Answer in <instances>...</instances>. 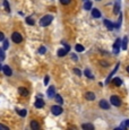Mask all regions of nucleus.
<instances>
[{
	"label": "nucleus",
	"instance_id": "f257e3e1",
	"mask_svg": "<svg viewBox=\"0 0 129 130\" xmlns=\"http://www.w3.org/2000/svg\"><path fill=\"white\" fill-rule=\"evenodd\" d=\"M53 20V17L51 15H45L44 17H42L40 19V25L41 26H48L51 24V22Z\"/></svg>",
	"mask_w": 129,
	"mask_h": 130
},
{
	"label": "nucleus",
	"instance_id": "f03ea898",
	"mask_svg": "<svg viewBox=\"0 0 129 130\" xmlns=\"http://www.w3.org/2000/svg\"><path fill=\"white\" fill-rule=\"evenodd\" d=\"M11 40H13L15 43H20L22 41H23V37H22V35H20L19 33H13V35H11Z\"/></svg>",
	"mask_w": 129,
	"mask_h": 130
},
{
	"label": "nucleus",
	"instance_id": "7ed1b4c3",
	"mask_svg": "<svg viewBox=\"0 0 129 130\" xmlns=\"http://www.w3.org/2000/svg\"><path fill=\"white\" fill-rule=\"evenodd\" d=\"M51 112H52L54 115H59V114L62 113V109H61V106H59V105H53V106L51 107Z\"/></svg>",
	"mask_w": 129,
	"mask_h": 130
},
{
	"label": "nucleus",
	"instance_id": "20e7f679",
	"mask_svg": "<svg viewBox=\"0 0 129 130\" xmlns=\"http://www.w3.org/2000/svg\"><path fill=\"white\" fill-rule=\"evenodd\" d=\"M110 102L114 105V106H120V104H121V101H120V98L118 96H111L110 97Z\"/></svg>",
	"mask_w": 129,
	"mask_h": 130
},
{
	"label": "nucleus",
	"instance_id": "39448f33",
	"mask_svg": "<svg viewBox=\"0 0 129 130\" xmlns=\"http://www.w3.org/2000/svg\"><path fill=\"white\" fill-rule=\"evenodd\" d=\"M34 105H35V107H37V109H41V107L44 106V101L41 100V98H37V100H35Z\"/></svg>",
	"mask_w": 129,
	"mask_h": 130
},
{
	"label": "nucleus",
	"instance_id": "423d86ee",
	"mask_svg": "<svg viewBox=\"0 0 129 130\" xmlns=\"http://www.w3.org/2000/svg\"><path fill=\"white\" fill-rule=\"evenodd\" d=\"M120 48H121V40L118 39L116 42H114V44H113V49H114V51L116 52H118Z\"/></svg>",
	"mask_w": 129,
	"mask_h": 130
},
{
	"label": "nucleus",
	"instance_id": "0eeeda50",
	"mask_svg": "<svg viewBox=\"0 0 129 130\" xmlns=\"http://www.w3.org/2000/svg\"><path fill=\"white\" fill-rule=\"evenodd\" d=\"M100 106L104 109V110H108V109H110V104L105 100H102V101H100Z\"/></svg>",
	"mask_w": 129,
	"mask_h": 130
},
{
	"label": "nucleus",
	"instance_id": "6e6552de",
	"mask_svg": "<svg viewBox=\"0 0 129 130\" xmlns=\"http://www.w3.org/2000/svg\"><path fill=\"white\" fill-rule=\"evenodd\" d=\"M85 98L88 101H93V100H95V95L92 92H87V93H85Z\"/></svg>",
	"mask_w": 129,
	"mask_h": 130
},
{
	"label": "nucleus",
	"instance_id": "1a4fd4ad",
	"mask_svg": "<svg viewBox=\"0 0 129 130\" xmlns=\"http://www.w3.org/2000/svg\"><path fill=\"white\" fill-rule=\"evenodd\" d=\"M2 70H3V72H5V75H6V76H11V74H13L11 69H10L8 66H3Z\"/></svg>",
	"mask_w": 129,
	"mask_h": 130
},
{
	"label": "nucleus",
	"instance_id": "9d476101",
	"mask_svg": "<svg viewBox=\"0 0 129 130\" xmlns=\"http://www.w3.org/2000/svg\"><path fill=\"white\" fill-rule=\"evenodd\" d=\"M104 25L106 26V28L109 29V31H112L113 27H114V26H113V24L111 23L109 19H104Z\"/></svg>",
	"mask_w": 129,
	"mask_h": 130
},
{
	"label": "nucleus",
	"instance_id": "9b49d317",
	"mask_svg": "<svg viewBox=\"0 0 129 130\" xmlns=\"http://www.w3.org/2000/svg\"><path fill=\"white\" fill-rule=\"evenodd\" d=\"M18 92H19V94L22 95V96H27V95H28V91L24 87H19L18 88Z\"/></svg>",
	"mask_w": 129,
	"mask_h": 130
},
{
	"label": "nucleus",
	"instance_id": "f8f14e48",
	"mask_svg": "<svg viewBox=\"0 0 129 130\" xmlns=\"http://www.w3.org/2000/svg\"><path fill=\"white\" fill-rule=\"evenodd\" d=\"M92 16L94 18H100L101 17V13H100L99 9H93L92 10Z\"/></svg>",
	"mask_w": 129,
	"mask_h": 130
},
{
	"label": "nucleus",
	"instance_id": "ddd939ff",
	"mask_svg": "<svg viewBox=\"0 0 129 130\" xmlns=\"http://www.w3.org/2000/svg\"><path fill=\"white\" fill-rule=\"evenodd\" d=\"M31 128H32V129H34V130H37V129H40V124L37 123L36 121H32V122H31Z\"/></svg>",
	"mask_w": 129,
	"mask_h": 130
},
{
	"label": "nucleus",
	"instance_id": "4468645a",
	"mask_svg": "<svg viewBox=\"0 0 129 130\" xmlns=\"http://www.w3.org/2000/svg\"><path fill=\"white\" fill-rule=\"evenodd\" d=\"M68 51H69V50H67L66 48H65V49H60L59 51H58V55H59V57H63V55H66L67 53H68Z\"/></svg>",
	"mask_w": 129,
	"mask_h": 130
},
{
	"label": "nucleus",
	"instance_id": "2eb2a0df",
	"mask_svg": "<svg viewBox=\"0 0 129 130\" xmlns=\"http://www.w3.org/2000/svg\"><path fill=\"white\" fill-rule=\"evenodd\" d=\"M54 92H56V89H54L53 86L49 87V89H48V96H49V97H52L53 95H54Z\"/></svg>",
	"mask_w": 129,
	"mask_h": 130
},
{
	"label": "nucleus",
	"instance_id": "dca6fc26",
	"mask_svg": "<svg viewBox=\"0 0 129 130\" xmlns=\"http://www.w3.org/2000/svg\"><path fill=\"white\" fill-rule=\"evenodd\" d=\"M127 44H128V37L127 36H125L122 40V45H121V48H122V50H127Z\"/></svg>",
	"mask_w": 129,
	"mask_h": 130
},
{
	"label": "nucleus",
	"instance_id": "f3484780",
	"mask_svg": "<svg viewBox=\"0 0 129 130\" xmlns=\"http://www.w3.org/2000/svg\"><path fill=\"white\" fill-rule=\"evenodd\" d=\"M112 83L114 85H116V86H120V85L122 84V81H121V79H120V78H113L112 79Z\"/></svg>",
	"mask_w": 129,
	"mask_h": 130
},
{
	"label": "nucleus",
	"instance_id": "a211bd4d",
	"mask_svg": "<svg viewBox=\"0 0 129 130\" xmlns=\"http://www.w3.org/2000/svg\"><path fill=\"white\" fill-rule=\"evenodd\" d=\"M6 59V55H5V49L3 48H0V61H2Z\"/></svg>",
	"mask_w": 129,
	"mask_h": 130
},
{
	"label": "nucleus",
	"instance_id": "6ab92c4d",
	"mask_svg": "<svg viewBox=\"0 0 129 130\" xmlns=\"http://www.w3.org/2000/svg\"><path fill=\"white\" fill-rule=\"evenodd\" d=\"M82 128H83V129L93 130V129H94V126H93V124H89V123H85V124H83V126H82Z\"/></svg>",
	"mask_w": 129,
	"mask_h": 130
},
{
	"label": "nucleus",
	"instance_id": "aec40b11",
	"mask_svg": "<svg viewBox=\"0 0 129 130\" xmlns=\"http://www.w3.org/2000/svg\"><path fill=\"white\" fill-rule=\"evenodd\" d=\"M84 8H85L86 10H89L92 8V2H91V1H86V2L84 3Z\"/></svg>",
	"mask_w": 129,
	"mask_h": 130
},
{
	"label": "nucleus",
	"instance_id": "412c9836",
	"mask_svg": "<svg viewBox=\"0 0 129 130\" xmlns=\"http://www.w3.org/2000/svg\"><path fill=\"white\" fill-rule=\"evenodd\" d=\"M17 113L19 114L20 117H25L27 114V111L26 110H17Z\"/></svg>",
	"mask_w": 129,
	"mask_h": 130
},
{
	"label": "nucleus",
	"instance_id": "4be33fe9",
	"mask_svg": "<svg viewBox=\"0 0 129 130\" xmlns=\"http://www.w3.org/2000/svg\"><path fill=\"white\" fill-rule=\"evenodd\" d=\"M56 101H57V103L62 104V97H61L59 94H56Z\"/></svg>",
	"mask_w": 129,
	"mask_h": 130
},
{
	"label": "nucleus",
	"instance_id": "5701e85b",
	"mask_svg": "<svg viewBox=\"0 0 129 130\" xmlns=\"http://www.w3.org/2000/svg\"><path fill=\"white\" fill-rule=\"evenodd\" d=\"M3 6H5V9H6V11L10 13V8H9V5H8V1H7V0H5V1H3Z\"/></svg>",
	"mask_w": 129,
	"mask_h": 130
},
{
	"label": "nucleus",
	"instance_id": "b1692460",
	"mask_svg": "<svg viewBox=\"0 0 129 130\" xmlns=\"http://www.w3.org/2000/svg\"><path fill=\"white\" fill-rule=\"evenodd\" d=\"M84 74H85L86 76L88 78H93V75L91 74V71H89V69H85V71H84Z\"/></svg>",
	"mask_w": 129,
	"mask_h": 130
},
{
	"label": "nucleus",
	"instance_id": "393cba45",
	"mask_svg": "<svg viewBox=\"0 0 129 130\" xmlns=\"http://www.w3.org/2000/svg\"><path fill=\"white\" fill-rule=\"evenodd\" d=\"M119 13H120L119 3H116V5H114V14H119Z\"/></svg>",
	"mask_w": 129,
	"mask_h": 130
},
{
	"label": "nucleus",
	"instance_id": "a878e982",
	"mask_svg": "<svg viewBox=\"0 0 129 130\" xmlns=\"http://www.w3.org/2000/svg\"><path fill=\"white\" fill-rule=\"evenodd\" d=\"M76 51L83 52V51H84V46H83V45H80V44H77V45H76Z\"/></svg>",
	"mask_w": 129,
	"mask_h": 130
},
{
	"label": "nucleus",
	"instance_id": "bb28decb",
	"mask_svg": "<svg viewBox=\"0 0 129 130\" xmlns=\"http://www.w3.org/2000/svg\"><path fill=\"white\" fill-rule=\"evenodd\" d=\"M26 23L28 24V25H33L34 22H33V19H32L31 17H26Z\"/></svg>",
	"mask_w": 129,
	"mask_h": 130
},
{
	"label": "nucleus",
	"instance_id": "cd10ccee",
	"mask_svg": "<svg viewBox=\"0 0 129 130\" xmlns=\"http://www.w3.org/2000/svg\"><path fill=\"white\" fill-rule=\"evenodd\" d=\"M8 46H9V43H8V41L7 40H3V49L6 50V49H8Z\"/></svg>",
	"mask_w": 129,
	"mask_h": 130
},
{
	"label": "nucleus",
	"instance_id": "c85d7f7f",
	"mask_svg": "<svg viewBox=\"0 0 129 130\" xmlns=\"http://www.w3.org/2000/svg\"><path fill=\"white\" fill-rule=\"evenodd\" d=\"M45 51H46L45 46H41L40 49H39V52H40L41 54H44V53H45Z\"/></svg>",
	"mask_w": 129,
	"mask_h": 130
},
{
	"label": "nucleus",
	"instance_id": "c756f323",
	"mask_svg": "<svg viewBox=\"0 0 129 130\" xmlns=\"http://www.w3.org/2000/svg\"><path fill=\"white\" fill-rule=\"evenodd\" d=\"M74 72H75L76 75H78V76H80V75H82V71H80L79 69H77V68H75V69H74Z\"/></svg>",
	"mask_w": 129,
	"mask_h": 130
},
{
	"label": "nucleus",
	"instance_id": "7c9ffc66",
	"mask_svg": "<svg viewBox=\"0 0 129 130\" xmlns=\"http://www.w3.org/2000/svg\"><path fill=\"white\" fill-rule=\"evenodd\" d=\"M70 1L71 0H60V2L63 3V5H68V3H70Z\"/></svg>",
	"mask_w": 129,
	"mask_h": 130
},
{
	"label": "nucleus",
	"instance_id": "2f4dec72",
	"mask_svg": "<svg viewBox=\"0 0 129 130\" xmlns=\"http://www.w3.org/2000/svg\"><path fill=\"white\" fill-rule=\"evenodd\" d=\"M0 129H3V130H8V127H7V126H3V124H0Z\"/></svg>",
	"mask_w": 129,
	"mask_h": 130
},
{
	"label": "nucleus",
	"instance_id": "473e14b6",
	"mask_svg": "<svg viewBox=\"0 0 129 130\" xmlns=\"http://www.w3.org/2000/svg\"><path fill=\"white\" fill-rule=\"evenodd\" d=\"M5 40V35H3V33L0 32V41H3Z\"/></svg>",
	"mask_w": 129,
	"mask_h": 130
},
{
	"label": "nucleus",
	"instance_id": "72a5a7b5",
	"mask_svg": "<svg viewBox=\"0 0 129 130\" xmlns=\"http://www.w3.org/2000/svg\"><path fill=\"white\" fill-rule=\"evenodd\" d=\"M48 83H49V76H46L45 77V79H44V84H48Z\"/></svg>",
	"mask_w": 129,
	"mask_h": 130
},
{
	"label": "nucleus",
	"instance_id": "f704fd0d",
	"mask_svg": "<svg viewBox=\"0 0 129 130\" xmlns=\"http://www.w3.org/2000/svg\"><path fill=\"white\" fill-rule=\"evenodd\" d=\"M71 58H73V60L77 61V55H76V54H71Z\"/></svg>",
	"mask_w": 129,
	"mask_h": 130
},
{
	"label": "nucleus",
	"instance_id": "c9c22d12",
	"mask_svg": "<svg viewBox=\"0 0 129 130\" xmlns=\"http://www.w3.org/2000/svg\"><path fill=\"white\" fill-rule=\"evenodd\" d=\"M125 124H126V128H129V120L125 121Z\"/></svg>",
	"mask_w": 129,
	"mask_h": 130
},
{
	"label": "nucleus",
	"instance_id": "e433bc0d",
	"mask_svg": "<svg viewBox=\"0 0 129 130\" xmlns=\"http://www.w3.org/2000/svg\"><path fill=\"white\" fill-rule=\"evenodd\" d=\"M127 71L129 72V66H128V67H127Z\"/></svg>",
	"mask_w": 129,
	"mask_h": 130
},
{
	"label": "nucleus",
	"instance_id": "4c0bfd02",
	"mask_svg": "<svg viewBox=\"0 0 129 130\" xmlns=\"http://www.w3.org/2000/svg\"><path fill=\"white\" fill-rule=\"evenodd\" d=\"M1 69H2V66H1V65H0V70H1Z\"/></svg>",
	"mask_w": 129,
	"mask_h": 130
}]
</instances>
